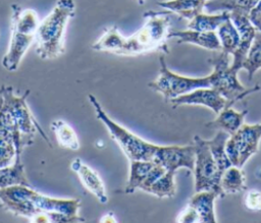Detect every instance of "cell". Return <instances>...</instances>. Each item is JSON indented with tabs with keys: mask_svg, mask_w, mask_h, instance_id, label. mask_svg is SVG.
I'll return each instance as SVG.
<instances>
[{
	"mask_svg": "<svg viewBox=\"0 0 261 223\" xmlns=\"http://www.w3.org/2000/svg\"><path fill=\"white\" fill-rule=\"evenodd\" d=\"M175 172L166 171L162 176L155 180L145 192L153 194L159 199L172 198L175 194V182H174Z\"/></svg>",
	"mask_w": 261,
	"mask_h": 223,
	"instance_id": "27",
	"label": "cell"
},
{
	"mask_svg": "<svg viewBox=\"0 0 261 223\" xmlns=\"http://www.w3.org/2000/svg\"><path fill=\"white\" fill-rule=\"evenodd\" d=\"M245 207L250 211H261V191L258 189H250L244 198Z\"/></svg>",
	"mask_w": 261,
	"mask_h": 223,
	"instance_id": "30",
	"label": "cell"
},
{
	"mask_svg": "<svg viewBox=\"0 0 261 223\" xmlns=\"http://www.w3.org/2000/svg\"><path fill=\"white\" fill-rule=\"evenodd\" d=\"M29 95L30 90H27L23 95L17 96L14 94L11 86L2 85L0 88V101L11 114L13 122L24 142V145L27 147L31 146L37 134H39L48 146L52 147L48 135L44 132L28 106L27 97Z\"/></svg>",
	"mask_w": 261,
	"mask_h": 223,
	"instance_id": "5",
	"label": "cell"
},
{
	"mask_svg": "<svg viewBox=\"0 0 261 223\" xmlns=\"http://www.w3.org/2000/svg\"><path fill=\"white\" fill-rule=\"evenodd\" d=\"M247 113V109L243 111H236L231 107H224L217 114V117L214 120L208 122L206 126L224 130L230 135L242 126Z\"/></svg>",
	"mask_w": 261,
	"mask_h": 223,
	"instance_id": "17",
	"label": "cell"
},
{
	"mask_svg": "<svg viewBox=\"0 0 261 223\" xmlns=\"http://www.w3.org/2000/svg\"><path fill=\"white\" fill-rule=\"evenodd\" d=\"M137 1L139 2V4H140V5H142V4H144V3H145V1H146V0H137Z\"/></svg>",
	"mask_w": 261,
	"mask_h": 223,
	"instance_id": "34",
	"label": "cell"
},
{
	"mask_svg": "<svg viewBox=\"0 0 261 223\" xmlns=\"http://www.w3.org/2000/svg\"><path fill=\"white\" fill-rule=\"evenodd\" d=\"M205 4L206 3L198 0H165L157 3V5L164 10L176 13L189 20L203 12Z\"/></svg>",
	"mask_w": 261,
	"mask_h": 223,
	"instance_id": "18",
	"label": "cell"
},
{
	"mask_svg": "<svg viewBox=\"0 0 261 223\" xmlns=\"http://www.w3.org/2000/svg\"><path fill=\"white\" fill-rule=\"evenodd\" d=\"M170 11L148 10L144 13V24L129 37L120 34L115 25L107 27L92 45L95 51L118 56H138L154 51L168 52L166 40L170 33Z\"/></svg>",
	"mask_w": 261,
	"mask_h": 223,
	"instance_id": "1",
	"label": "cell"
},
{
	"mask_svg": "<svg viewBox=\"0 0 261 223\" xmlns=\"http://www.w3.org/2000/svg\"><path fill=\"white\" fill-rule=\"evenodd\" d=\"M13 185L33 186L25 175L21 157H16L13 164L0 168V188Z\"/></svg>",
	"mask_w": 261,
	"mask_h": 223,
	"instance_id": "20",
	"label": "cell"
},
{
	"mask_svg": "<svg viewBox=\"0 0 261 223\" xmlns=\"http://www.w3.org/2000/svg\"><path fill=\"white\" fill-rule=\"evenodd\" d=\"M195 147V189L196 191L210 190L222 198L224 192L220 186L222 172L218 168L206 140L194 136Z\"/></svg>",
	"mask_w": 261,
	"mask_h": 223,
	"instance_id": "8",
	"label": "cell"
},
{
	"mask_svg": "<svg viewBox=\"0 0 261 223\" xmlns=\"http://www.w3.org/2000/svg\"><path fill=\"white\" fill-rule=\"evenodd\" d=\"M208 61L213 66V71L210 73L211 88L216 90L226 100V107H231L236 102L261 89L258 85L251 89H246L239 81L237 77L238 72L232 70L228 63L227 53L218 51Z\"/></svg>",
	"mask_w": 261,
	"mask_h": 223,
	"instance_id": "6",
	"label": "cell"
},
{
	"mask_svg": "<svg viewBox=\"0 0 261 223\" xmlns=\"http://www.w3.org/2000/svg\"><path fill=\"white\" fill-rule=\"evenodd\" d=\"M173 107L181 105H201L211 109L216 115L226 107V100L212 88L196 89L188 94L178 96L169 101Z\"/></svg>",
	"mask_w": 261,
	"mask_h": 223,
	"instance_id": "13",
	"label": "cell"
},
{
	"mask_svg": "<svg viewBox=\"0 0 261 223\" xmlns=\"http://www.w3.org/2000/svg\"><path fill=\"white\" fill-rule=\"evenodd\" d=\"M230 19L240 34V44L232 54V63L230 64V67L236 72H239L243 68L244 61L252 46L257 30L250 21L248 14L233 11L230 12Z\"/></svg>",
	"mask_w": 261,
	"mask_h": 223,
	"instance_id": "12",
	"label": "cell"
},
{
	"mask_svg": "<svg viewBox=\"0 0 261 223\" xmlns=\"http://www.w3.org/2000/svg\"><path fill=\"white\" fill-rule=\"evenodd\" d=\"M261 68V32L257 31L252 46L243 64V69L248 72L249 80Z\"/></svg>",
	"mask_w": 261,
	"mask_h": 223,
	"instance_id": "28",
	"label": "cell"
},
{
	"mask_svg": "<svg viewBox=\"0 0 261 223\" xmlns=\"http://www.w3.org/2000/svg\"><path fill=\"white\" fill-rule=\"evenodd\" d=\"M35 189L33 186L13 185L0 188V203L3 208L15 216L27 218L29 221L38 215V211L32 202Z\"/></svg>",
	"mask_w": 261,
	"mask_h": 223,
	"instance_id": "10",
	"label": "cell"
},
{
	"mask_svg": "<svg viewBox=\"0 0 261 223\" xmlns=\"http://www.w3.org/2000/svg\"><path fill=\"white\" fill-rule=\"evenodd\" d=\"M89 101L93 106L97 118L105 125L109 135L119 146L128 160L153 161L158 145L143 140L133 131L111 119L94 95H89Z\"/></svg>",
	"mask_w": 261,
	"mask_h": 223,
	"instance_id": "4",
	"label": "cell"
},
{
	"mask_svg": "<svg viewBox=\"0 0 261 223\" xmlns=\"http://www.w3.org/2000/svg\"><path fill=\"white\" fill-rule=\"evenodd\" d=\"M261 140V123L242 126L226 141L225 151L232 165L242 168L258 152Z\"/></svg>",
	"mask_w": 261,
	"mask_h": 223,
	"instance_id": "9",
	"label": "cell"
},
{
	"mask_svg": "<svg viewBox=\"0 0 261 223\" xmlns=\"http://www.w3.org/2000/svg\"><path fill=\"white\" fill-rule=\"evenodd\" d=\"M100 221H101V222H107V223H109V222H116V219H115V217H114V214H113L112 212H109V213L105 214V215L100 219Z\"/></svg>",
	"mask_w": 261,
	"mask_h": 223,
	"instance_id": "33",
	"label": "cell"
},
{
	"mask_svg": "<svg viewBox=\"0 0 261 223\" xmlns=\"http://www.w3.org/2000/svg\"><path fill=\"white\" fill-rule=\"evenodd\" d=\"M50 128L54 132L59 147L70 151H77L80 149L77 135L68 123L61 119H55L50 123Z\"/></svg>",
	"mask_w": 261,
	"mask_h": 223,
	"instance_id": "22",
	"label": "cell"
},
{
	"mask_svg": "<svg viewBox=\"0 0 261 223\" xmlns=\"http://www.w3.org/2000/svg\"><path fill=\"white\" fill-rule=\"evenodd\" d=\"M220 186L225 193H238L246 189V178L241 168L231 165L222 172Z\"/></svg>",
	"mask_w": 261,
	"mask_h": 223,
	"instance_id": "25",
	"label": "cell"
},
{
	"mask_svg": "<svg viewBox=\"0 0 261 223\" xmlns=\"http://www.w3.org/2000/svg\"><path fill=\"white\" fill-rule=\"evenodd\" d=\"M249 19L257 31L261 32V0L256 4V6L250 11Z\"/></svg>",
	"mask_w": 261,
	"mask_h": 223,
	"instance_id": "32",
	"label": "cell"
},
{
	"mask_svg": "<svg viewBox=\"0 0 261 223\" xmlns=\"http://www.w3.org/2000/svg\"><path fill=\"white\" fill-rule=\"evenodd\" d=\"M168 39H175L177 43L193 44L210 51H221V45L216 32H198L193 30L170 31Z\"/></svg>",
	"mask_w": 261,
	"mask_h": 223,
	"instance_id": "15",
	"label": "cell"
},
{
	"mask_svg": "<svg viewBox=\"0 0 261 223\" xmlns=\"http://www.w3.org/2000/svg\"><path fill=\"white\" fill-rule=\"evenodd\" d=\"M176 221L180 223H200L198 214L189 204L179 212Z\"/></svg>",
	"mask_w": 261,
	"mask_h": 223,
	"instance_id": "31",
	"label": "cell"
},
{
	"mask_svg": "<svg viewBox=\"0 0 261 223\" xmlns=\"http://www.w3.org/2000/svg\"><path fill=\"white\" fill-rule=\"evenodd\" d=\"M221 45V51L233 54L240 44V34L230 18L226 19L216 31Z\"/></svg>",
	"mask_w": 261,
	"mask_h": 223,
	"instance_id": "26",
	"label": "cell"
},
{
	"mask_svg": "<svg viewBox=\"0 0 261 223\" xmlns=\"http://www.w3.org/2000/svg\"><path fill=\"white\" fill-rule=\"evenodd\" d=\"M228 137L229 134L227 132L219 129L214 137H212L211 140H206L210 152L221 172H223L225 169L232 165L225 151V144Z\"/></svg>",
	"mask_w": 261,
	"mask_h": 223,
	"instance_id": "24",
	"label": "cell"
},
{
	"mask_svg": "<svg viewBox=\"0 0 261 223\" xmlns=\"http://www.w3.org/2000/svg\"><path fill=\"white\" fill-rule=\"evenodd\" d=\"M159 63V74L156 79L148 83V87L162 95L166 101L188 94L196 89L211 88L210 74L204 77H190L177 74L168 68L164 55H160Z\"/></svg>",
	"mask_w": 261,
	"mask_h": 223,
	"instance_id": "7",
	"label": "cell"
},
{
	"mask_svg": "<svg viewBox=\"0 0 261 223\" xmlns=\"http://www.w3.org/2000/svg\"><path fill=\"white\" fill-rule=\"evenodd\" d=\"M155 164L153 161L129 160V174L124 191L126 193H133L139 189Z\"/></svg>",
	"mask_w": 261,
	"mask_h": 223,
	"instance_id": "23",
	"label": "cell"
},
{
	"mask_svg": "<svg viewBox=\"0 0 261 223\" xmlns=\"http://www.w3.org/2000/svg\"><path fill=\"white\" fill-rule=\"evenodd\" d=\"M70 168L76 173L82 184L101 203L106 204L108 202V196L105 185L99 174L88 166L82 159L75 158L70 163Z\"/></svg>",
	"mask_w": 261,
	"mask_h": 223,
	"instance_id": "14",
	"label": "cell"
},
{
	"mask_svg": "<svg viewBox=\"0 0 261 223\" xmlns=\"http://www.w3.org/2000/svg\"><path fill=\"white\" fill-rule=\"evenodd\" d=\"M218 196L210 190L196 191L194 196L191 197L189 205L194 208L199 216L200 223H214L216 222L214 203Z\"/></svg>",
	"mask_w": 261,
	"mask_h": 223,
	"instance_id": "16",
	"label": "cell"
},
{
	"mask_svg": "<svg viewBox=\"0 0 261 223\" xmlns=\"http://www.w3.org/2000/svg\"><path fill=\"white\" fill-rule=\"evenodd\" d=\"M17 151L13 143L0 137V168L14 163Z\"/></svg>",
	"mask_w": 261,
	"mask_h": 223,
	"instance_id": "29",
	"label": "cell"
},
{
	"mask_svg": "<svg viewBox=\"0 0 261 223\" xmlns=\"http://www.w3.org/2000/svg\"><path fill=\"white\" fill-rule=\"evenodd\" d=\"M11 36L6 54L2 59V65L7 71H15L35 41L39 25L37 12L32 8H21L18 4L11 5Z\"/></svg>",
	"mask_w": 261,
	"mask_h": 223,
	"instance_id": "3",
	"label": "cell"
},
{
	"mask_svg": "<svg viewBox=\"0 0 261 223\" xmlns=\"http://www.w3.org/2000/svg\"><path fill=\"white\" fill-rule=\"evenodd\" d=\"M259 1L260 0H209L204 6V10L208 13L237 11L249 15L250 11Z\"/></svg>",
	"mask_w": 261,
	"mask_h": 223,
	"instance_id": "21",
	"label": "cell"
},
{
	"mask_svg": "<svg viewBox=\"0 0 261 223\" xmlns=\"http://www.w3.org/2000/svg\"><path fill=\"white\" fill-rule=\"evenodd\" d=\"M153 162L164 167L167 171L176 172L179 168L194 171L195 147L190 146H158Z\"/></svg>",
	"mask_w": 261,
	"mask_h": 223,
	"instance_id": "11",
	"label": "cell"
},
{
	"mask_svg": "<svg viewBox=\"0 0 261 223\" xmlns=\"http://www.w3.org/2000/svg\"><path fill=\"white\" fill-rule=\"evenodd\" d=\"M198 1H201V2H204V3H206L207 1H209V0H198Z\"/></svg>",
	"mask_w": 261,
	"mask_h": 223,
	"instance_id": "35",
	"label": "cell"
},
{
	"mask_svg": "<svg viewBox=\"0 0 261 223\" xmlns=\"http://www.w3.org/2000/svg\"><path fill=\"white\" fill-rule=\"evenodd\" d=\"M230 18V12L222 11L218 13L201 12L189 20L188 29L198 32H216L217 29Z\"/></svg>",
	"mask_w": 261,
	"mask_h": 223,
	"instance_id": "19",
	"label": "cell"
},
{
	"mask_svg": "<svg viewBox=\"0 0 261 223\" xmlns=\"http://www.w3.org/2000/svg\"><path fill=\"white\" fill-rule=\"evenodd\" d=\"M74 0H57L50 13L39 22L36 53L43 60L56 59L65 52V31L74 16Z\"/></svg>",
	"mask_w": 261,
	"mask_h": 223,
	"instance_id": "2",
	"label": "cell"
}]
</instances>
